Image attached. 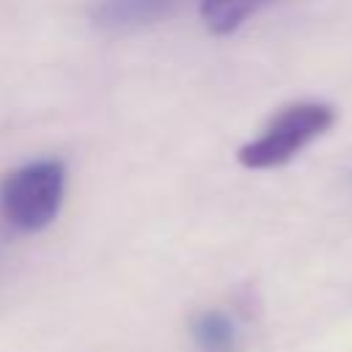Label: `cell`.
Listing matches in <instances>:
<instances>
[{
  "mask_svg": "<svg viewBox=\"0 0 352 352\" xmlns=\"http://www.w3.org/2000/svg\"><path fill=\"white\" fill-rule=\"evenodd\" d=\"M66 170L58 160H38L8 173L0 187V212L19 231L47 228L63 201Z\"/></svg>",
  "mask_w": 352,
  "mask_h": 352,
  "instance_id": "1",
  "label": "cell"
},
{
  "mask_svg": "<svg viewBox=\"0 0 352 352\" xmlns=\"http://www.w3.org/2000/svg\"><path fill=\"white\" fill-rule=\"evenodd\" d=\"M192 341L201 352H236V324L223 311H204L190 324Z\"/></svg>",
  "mask_w": 352,
  "mask_h": 352,
  "instance_id": "4",
  "label": "cell"
},
{
  "mask_svg": "<svg viewBox=\"0 0 352 352\" xmlns=\"http://www.w3.org/2000/svg\"><path fill=\"white\" fill-rule=\"evenodd\" d=\"M179 0H104L96 8V22L104 28H132L162 16Z\"/></svg>",
  "mask_w": 352,
  "mask_h": 352,
  "instance_id": "3",
  "label": "cell"
},
{
  "mask_svg": "<svg viewBox=\"0 0 352 352\" xmlns=\"http://www.w3.org/2000/svg\"><path fill=\"white\" fill-rule=\"evenodd\" d=\"M333 121H336V113L327 104H319V102L292 104L270 121L264 135L245 143L236 157L250 170L278 168V165L294 160L314 138L327 132L333 126Z\"/></svg>",
  "mask_w": 352,
  "mask_h": 352,
  "instance_id": "2",
  "label": "cell"
},
{
  "mask_svg": "<svg viewBox=\"0 0 352 352\" xmlns=\"http://www.w3.org/2000/svg\"><path fill=\"white\" fill-rule=\"evenodd\" d=\"M267 0H201V19L212 33L226 36L234 33Z\"/></svg>",
  "mask_w": 352,
  "mask_h": 352,
  "instance_id": "5",
  "label": "cell"
}]
</instances>
